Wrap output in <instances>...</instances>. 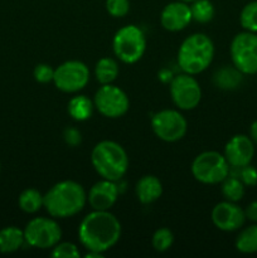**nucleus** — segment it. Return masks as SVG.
Returning a JSON list of instances; mask_svg holds the SVG:
<instances>
[{
  "instance_id": "nucleus-1",
  "label": "nucleus",
  "mask_w": 257,
  "mask_h": 258,
  "mask_svg": "<svg viewBox=\"0 0 257 258\" xmlns=\"http://www.w3.org/2000/svg\"><path fill=\"white\" fill-rule=\"evenodd\" d=\"M121 237V223L108 211H92L81 222L78 238L88 251L105 253Z\"/></svg>"
},
{
  "instance_id": "nucleus-2",
  "label": "nucleus",
  "mask_w": 257,
  "mask_h": 258,
  "mask_svg": "<svg viewBox=\"0 0 257 258\" xmlns=\"http://www.w3.org/2000/svg\"><path fill=\"white\" fill-rule=\"evenodd\" d=\"M87 193L80 183L63 180L54 184L44 194L43 207L53 218H70L85 208Z\"/></svg>"
},
{
  "instance_id": "nucleus-3",
  "label": "nucleus",
  "mask_w": 257,
  "mask_h": 258,
  "mask_svg": "<svg viewBox=\"0 0 257 258\" xmlns=\"http://www.w3.org/2000/svg\"><path fill=\"white\" fill-rule=\"evenodd\" d=\"M214 44L208 35L196 33L183 40L178 50V64L184 73L196 76L211 66Z\"/></svg>"
},
{
  "instance_id": "nucleus-4",
  "label": "nucleus",
  "mask_w": 257,
  "mask_h": 258,
  "mask_svg": "<svg viewBox=\"0 0 257 258\" xmlns=\"http://www.w3.org/2000/svg\"><path fill=\"white\" fill-rule=\"evenodd\" d=\"M91 163L101 178L112 181L120 180L128 168V158L125 149L111 140L100 141L92 149Z\"/></svg>"
},
{
  "instance_id": "nucleus-5",
  "label": "nucleus",
  "mask_w": 257,
  "mask_h": 258,
  "mask_svg": "<svg viewBox=\"0 0 257 258\" xmlns=\"http://www.w3.org/2000/svg\"><path fill=\"white\" fill-rule=\"evenodd\" d=\"M112 49L121 62L134 64L140 60L145 53V34L138 25H125L116 32L112 40Z\"/></svg>"
},
{
  "instance_id": "nucleus-6",
  "label": "nucleus",
  "mask_w": 257,
  "mask_h": 258,
  "mask_svg": "<svg viewBox=\"0 0 257 258\" xmlns=\"http://www.w3.org/2000/svg\"><path fill=\"white\" fill-rule=\"evenodd\" d=\"M228 161L218 151H204L191 163V174L202 184H219L229 175Z\"/></svg>"
},
{
  "instance_id": "nucleus-7",
  "label": "nucleus",
  "mask_w": 257,
  "mask_h": 258,
  "mask_svg": "<svg viewBox=\"0 0 257 258\" xmlns=\"http://www.w3.org/2000/svg\"><path fill=\"white\" fill-rule=\"evenodd\" d=\"M25 243L40 249L53 248L62 238L59 224L52 218L38 217L32 219L24 229Z\"/></svg>"
},
{
  "instance_id": "nucleus-8",
  "label": "nucleus",
  "mask_w": 257,
  "mask_h": 258,
  "mask_svg": "<svg viewBox=\"0 0 257 258\" xmlns=\"http://www.w3.org/2000/svg\"><path fill=\"white\" fill-rule=\"evenodd\" d=\"M233 66L243 75L257 73V33L243 32L237 34L231 43Z\"/></svg>"
},
{
  "instance_id": "nucleus-9",
  "label": "nucleus",
  "mask_w": 257,
  "mask_h": 258,
  "mask_svg": "<svg viewBox=\"0 0 257 258\" xmlns=\"http://www.w3.org/2000/svg\"><path fill=\"white\" fill-rule=\"evenodd\" d=\"M151 128L156 138L165 143H175L185 136L188 122L176 110H161L151 117Z\"/></svg>"
},
{
  "instance_id": "nucleus-10",
  "label": "nucleus",
  "mask_w": 257,
  "mask_h": 258,
  "mask_svg": "<svg viewBox=\"0 0 257 258\" xmlns=\"http://www.w3.org/2000/svg\"><path fill=\"white\" fill-rule=\"evenodd\" d=\"M53 82L62 92H80L90 82V70L81 60H67L54 70Z\"/></svg>"
},
{
  "instance_id": "nucleus-11",
  "label": "nucleus",
  "mask_w": 257,
  "mask_h": 258,
  "mask_svg": "<svg viewBox=\"0 0 257 258\" xmlns=\"http://www.w3.org/2000/svg\"><path fill=\"white\" fill-rule=\"evenodd\" d=\"M93 105L98 112L108 118H117L125 115L128 110V97L125 91L117 86L102 85L95 93Z\"/></svg>"
},
{
  "instance_id": "nucleus-12",
  "label": "nucleus",
  "mask_w": 257,
  "mask_h": 258,
  "mask_svg": "<svg viewBox=\"0 0 257 258\" xmlns=\"http://www.w3.org/2000/svg\"><path fill=\"white\" fill-rule=\"evenodd\" d=\"M170 96L179 110H193L202 100V88L193 76L181 73L170 81Z\"/></svg>"
},
{
  "instance_id": "nucleus-13",
  "label": "nucleus",
  "mask_w": 257,
  "mask_h": 258,
  "mask_svg": "<svg viewBox=\"0 0 257 258\" xmlns=\"http://www.w3.org/2000/svg\"><path fill=\"white\" fill-rule=\"evenodd\" d=\"M244 221V211L234 202H221L212 211V222L219 231L234 232L243 226Z\"/></svg>"
},
{
  "instance_id": "nucleus-14",
  "label": "nucleus",
  "mask_w": 257,
  "mask_h": 258,
  "mask_svg": "<svg viewBox=\"0 0 257 258\" xmlns=\"http://www.w3.org/2000/svg\"><path fill=\"white\" fill-rule=\"evenodd\" d=\"M253 155V141L246 135L233 136L224 148V158L227 159L231 168H242L249 165Z\"/></svg>"
},
{
  "instance_id": "nucleus-15",
  "label": "nucleus",
  "mask_w": 257,
  "mask_h": 258,
  "mask_svg": "<svg viewBox=\"0 0 257 258\" xmlns=\"http://www.w3.org/2000/svg\"><path fill=\"white\" fill-rule=\"evenodd\" d=\"M117 181L102 180L93 184L87 194V202L93 211H110L115 206L118 197Z\"/></svg>"
},
{
  "instance_id": "nucleus-16",
  "label": "nucleus",
  "mask_w": 257,
  "mask_h": 258,
  "mask_svg": "<svg viewBox=\"0 0 257 258\" xmlns=\"http://www.w3.org/2000/svg\"><path fill=\"white\" fill-rule=\"evenodd\" d=\"M191 20L193 18H191L190 7L185 2L180 0L165 5L160 15L161 25L169 32H179L185 29Z\"/></svg>"
},
{
  "instance_id": "nucleus-17",
  "label": "nucleus",
  "mask_w": 257,
  "mask_h": 258,
  "mask_svg": "<svg viewBox=\"0 0 257 258\" xmlns=\"http://www.w3.org/2000/svg\"><path fill=\"white\" fill-rule=\"evenodd\" d=\"M135 191L141 204H151L163 194V184L156 176L145 175L136 183Z\"/></svg>"
},
{
  "instance_id": "nucleus-18",
  "label": "nucleus",
  "mask_w": 257,
  "mask_h": 258,
  "mask_svg": "<svg viewBox=\"0 0 257 258\" xmlns=\"http://www.w3.org/2000/svg\"><path fill=\"white\" fill-rule=\"evenodd\" d=\"M24 243V231L18 227H5L0 231V252L2 253H13L22 248Z\"/></svg>"
},
{
  "instance_id": "nucleus-19",
  "label": "nucleus",
  "mask_w": 257,
  "mask_h": 258,
  "mask_svg": "<svg viewBox=\"0 0 257 258\" xmlns=\"http://www.w3.org/2000/svg\"><path fill=\"white\" fill-rule=\"evenodd\" d=\"M242 75L243 73L241 71L237 70L236 67H231V66H224L221 70L217 71L213 76V82L221 90H234L238 87L242 82Z\"/></svg>"
},
{
  "instance_id": "nucleus-20",
  "label": "nucleus",
  "mask_w": 257,
  "mask_h": 258,
  "mask_svg": "<svg viewBox=\"0 0 257 258\" xmlns=\"http://www.w3.org/2000/svg\"><path fill=\"white\" fill-rule=\"evenodd\" d=\"M93 101H91L87 96L78 95L75 96L68 102V113L76 121H86L92 116Z\"/></svg>"
},
{
  "instance_id": "nucleus-21",
  "label": "nucleus",
  "mask_w": 257,
  "mask_h": 258,
  "mask_svg": "<svg viewBox=\"0 0 257 258\" xmlns=\"http://www.w3.org/2000/svg\"><path fill=\"white\" fill-rule=\"evenodd\" d=\"M96 80L101 85H110L117 78L118 76V64L113 58L103 57L96 63L95 67Z\"/></svg>"
},
{
  "instance_id": "nucleus-22",
  "label": "nucleus",
  "mask_w": 257,
  "mask_h": 258,
  "mask_svg": "<svg viewBox=\"0 0 257 258\" xmlns=\"http://www.w3.org/2000/svg\"><path fill=\"white\" fill-rule=\"evenodd\" d=\"M19 208L28 214L37 213L44 204V196L34 188H28L19 196L18 199Z\"/></svg>"
},
{
  "instance_id": "nucleus-23",
  "label": "nucleus",
  "mask_w": 257,
  "mask_h": 258,
  "mask_svg": "<svg viewBox=\"0 0 257 258\" xmlns=\"http://www.w3.org/2000/svg\"><path fill=\"white\" fill-rule=\"evenodd\" d=\"M236 248L241 253H256L257 252V226L248 227L238 234L236 239Z\"/></svg>"
},
{
  "instance_id": "nucleus-24",
  "label": "nucleus",
  "mask_w": 257,
  "mask_h": 258,
  "mask_svg": "<svg viewBox=\"0 0 257 258\" xmlns=\"http://www.w3.org/2000/svg\"><path fill=\"white\" fill-rule=\"evenodd\" d=\"M222 194L226 198V201L237 203L244 196V184L237 176H233L229 174L222 181Z\"/></svg>"
},
{
  "instance_id": "nucleus-25",
  "label": "nucleus",
  "mask_w": 257,
  "mask_h": 258,
  "mask_svg": "<svg viewBox=\"0 0 257 258\" xmlns=\"http://www.w3.org/2000/svg\"><path fill=\"white\" fill-rule=\"evenodd\" d=\"M191 3L193 4L190 5V12L193 20L204 24L213 19L216 10L209 0H194Z\"/></svg>"
},
{
  "instance_id": "nucleus-26",
  "label": "nucleus",
  "mask_w": 257,
  "mask_h": 258,
  "mask_svg": "<svg viewBox=\"0 0 257 258\" xmlns=\"http://www.w3.org/2000/svg\"><path fill=\"white\" fill-rule=\"evenodd\" d=\"M239 23L247 32L257 33V0L244 5L239 15Z\"/></svg>"
},
{
  "instance_id": "nucleus-27",
  "label": "nucleus",
  "mask_w": 257,
  "mask_h": 258,
  "mask_svg": "<svg viewBox=\"0 0 257 258\" xmlns=\"http://www.w3.org/2000/svg\"><path fill=\"white\" fill-rule=\"evenodd\" d=\"M174 242V234L169 228H159L153 236V247L158 252H165Z\"/></svg>"
},
{
  "instance_id": "nucleus-28",
  "label": "nucleus",
  "mask_w": 257,
  "mask_h": 258,
  "mask_svg": "<svg viewBox=\"0 0 257 258\" xmlns=\"http://www.w3.org/2000/svg\"><path fill=\"white\" fill-rule=\"evenodd\" d=\"M53 257H60V258H77L80 257V251L78 247L75 243L71 242H58L50 252Z\"/></svg>"
},
{
  "instance_id": "nucleus-29",
  "label": "nucleus",
  "mask_w": 257,
  "mask_h": 258,
  "mask_svg": "<svg viewBox=\"0 0 257 258\" xmlns=\"http://www.w3.org/2000/svg\"><path fill=\"white\" fill-rule=\"evenodd\" d=\"M234 169L236 173L231 174V175L237 176L244 185L247 186H254L257 185V170L251 165L242 166V168H231Z\"/></svg>"
},
{
  "instance_id": "nucleus-30",
  "label": "nucleus",
  "mask_w": 257,
  "mask_h": 258,
  "mask_svg": "<svg viewBox=\"0 0 257 258\" xmlns=\"http://www.w3.org/2000/svg\"><path fill=\"white\" fill-rule=\"evenodd\" d=\"M106 10L113 18H122L130 10L128 0H106Z\"/></svg>"
},
{
  "instance_id": "nucleus-31",
  "label": "nucleus",
  "mask_w": 257,
  "mask_h": 258,
  "mask_svg": "<svg viewBox=\"0 0 257 258\" xmlns=\"http://www.w3.org/2000/svg\"><path fill=\"white\" fill-rule=\"evenodd\" d=\"M33 76H34L37 82L49 83L53 82V78H54V70L49 64L40 63V64L35 66L34 71H33Z\"/></svg>"
},
{
  "instance_id": "nucleus-32",
  "label": "nucleus",
  "mask_w": 257,
  "mask_h": 258,
  "mask_svg": "<svg viewBox=\"0 0 257 258\" xmlns=\"http://www.w3.org/2000/svg\"><path fill=\"white\" fill-rule=\"evenodd\" d=\"M63 139H65V143L68 146L76 148V146H78L82 143V134H81V131L78 128L67 127L63 131Z\"/></svg>"
},
{
  "instance_id": "nucleus-33",
  "label": "nucleus",
  "mask_w": 257,
  "mask_h": 258,
  "mask_svg": "<svg viewBox=\"0 0 257 258\" xmlns=\"http://www.w3.org/2000/svg\"><path fill=\"white\" fill-rule=\"evenodd\" d=\"M244 214H246V218H248L249 221L257 222V201L248 204V207L244 211Z\"/></svg>"
},
{
  "instance_id": "nucleus-34",
  "label": "nucleus",
  "mask_w": 257,
  "mask_h": 258,
  "mask_svg": "<svg viewBox=\"0 0 257 258\" xmlns=\"http://www.w3.org/2000/svg\"><path fill=\"white\" fill-rule=\"evenodd\" d=\"M249 136H251V140L253 141V144H257V120L253 121L249 127Z\"/></svg>"
},
{
  "instance_id": "nucleus-35",
  "label": "nucleus",
  "mask_w": 257,
  "mask_h": 258,
  "mask_svg": "<svg viewBox=\"0 0 257 258\" xmlns=\"http://www.w3.org/2000/svg\"><path fill=\"white\" fill-rule=\"evenodd\" d=\"M86 258H101L103 257V253H101V252H96V251H88V253H86Z\"/></svg>"
},
{
  "instance_id": "nucleus-36",
  "label": "nucleus",
  "mask_w": 257,
  "mask_h": 258,
  "mask_svg": "<svg viewBox=\"0 0 257 258\" xmlns=\"http://www.w3.org/2000/svg\"><path fill=\"white\" fill-rule=\"evenodd\" d=\"M180 2H185V3H191V2H194V0H180Z\"/></svg>"
}]
</instances>
